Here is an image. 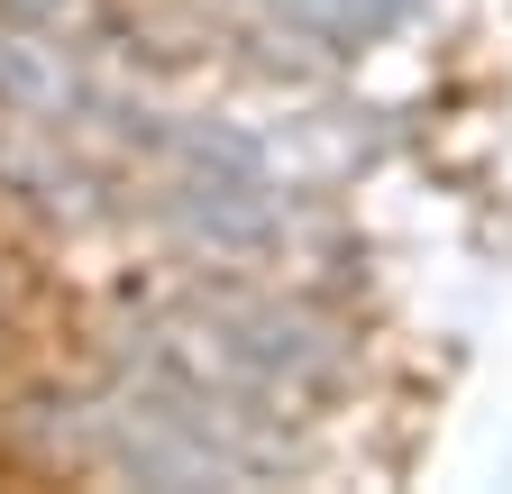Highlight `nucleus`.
<instances>
[{
	"label": "nucleus",
	"mask_w": 512,
	"mask_h": 494,
	"mask_svg": "<svg viewBox=\"0 0 512 494\" xmlns=\"http://www.w3.org/2000/svg\"><path fill=\"white\" fill-rule=\"evenodd\" d=\"M156 183H165V220L211 247V257H256L275 238L284 202H275V165L247 129H220V119H183V129H156Z\"/></svg>",
	"instance_id": "1"
},
{
	"label": "nucleus",
	"mask_w": 512,
	"mask_h": 494,
	"mask_svg": "<svg viewBox=\"0 0 512 494\" xmlns=\"http://www.w3.org/2000/svg\"><path fill=\"white\" fill-rule=\"evenodd\" d=\"M266 10H275L293 37H311V46L357 55V46H375L384 28L403 19V0H266Z\"/></svg>",
	"instance_id": "2"
},
{
	"label": "nucleus",
	"mask_w": 512,
	"mask_h": 494,
	"mask_svg": "<svg viewBox=\"0 0 512 494\" xmlns=\"http://www.w3.org/2000/svg\"><path fill=\"white\" fill-rule=\"evenodd\" d=\"M0 330H10V312H0Z\"/></svg>",
	"instance_id": "3"
}]
</instances>
